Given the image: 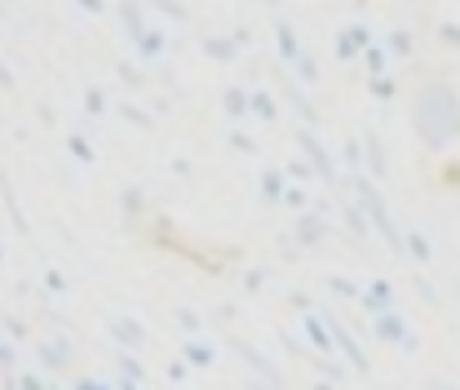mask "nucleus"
I'll use <instances>...</instances> for the list:
<instances>
[{
	"instance_id": "10",
	"label": "nucleus",
	"mask_w": 460,
	"mask_h": 390,
	"mask_svg": "<svg viewBox=\"0 0 460 390\" xmlns=\"http://www.w3.org/2000/svg\"><path fill=\"white\" fill-rule=\"evenodd\" d=\"M136 46H140V60H161V56H165V35H161V31H146Z\"/></svg>"
},
{
	"instance_id": "17",
	"label": "nucleus",
	"mask_w": 460,
	"mask_h": 390,
	"mask_svg": "<svg viewBox=\"0 0 460 390\" xmlns=\"http://www.w3.org/2000/svg\"><path fill=\"white\" fill-rule=\"evenodd\" d=\"M0 370H5V376H11V370H21V366H15V345L11 341H0Z\"/></svg>"
},
{
	"instance_id": "16",
	"label": "nucleus",
	"mask_w": 460,
	"mask_h": 390,
	"mask_svg": "<svg viewBox=\"0 0 460 390\" xmlns=\"http://www.w3.org/2000/svg\"><path fill=\"white\" fill-rule=\"evenodd\" d=\"M70 390H115L111 380H101V376H75L70 380Z\"/></svg>"
},
{
	"instance_id": "12",
	"label": "nucleus",
	"mask_w": 460,
	"mask_h": 390,
	"mask_svg": "<svg viewBox=\"0 0 460 390\" xmlns=\"http://www.w3.org/2000/svg\"><path fill=\"white\" fill-rule=\"evenodd\" d=\"M380 50H391L395 60H405V56H415V35H411V31H395V35H391V40H385Z\"/></svg>"
},
{
	"instance_id": "22",
	"label": "nucleus",
	"mask_w": 460,
	"mask_h": 390,
	"mask_svg": "<svg viewBox=\"0 0 460 390\" xmlns=\"http://www.w3.org/2000/svg\"><path fill=\"white\" fill-rule=\"evenodd\" d=\"M311 390H335V386H331V380H315V386H311Z\"/></svg>"
},
{
	"instance_id": "14",
	"label": "nucleus",
	"mask_w": 460,
	"mask_h": 390,
	"mask_svg": "<svg viewBox=\"0 0 460 390\" xmlns=\"http://www.w3.org/2000/svg\"><path fill=\"white\" fill-rule=\"evenodd\" d=\"M385 66H391V56H385L380 46H370V50H366V70H370V75L380 81V75H385Z\"/></svg>"
},
{
	"instance_id": "2",
	"label": "nucleus",
	"mask_w": 460,
	"mask_h": 390,
	"mask_svg": "<svg viewBox=\"0 0 460 390\" xmlns=\"http://www.w3.org/2000/svg\"><path fill=\"white\" fill-rule=\"evenodd\" d=\"M391 310H401L391 280H376V286L360 290V315H366V321H376V315H391Z\"/></svg>"
},
{
	"instance_id": "6",
	"label": "nucleus",
	"mask_w": 460,
	"mask_h": 390,
	"mask_svg": "<svg viewBox=\"0 0 460 390\" xmlns=\"http://www.w3.org/2000/svg\"><path fill=\"white\" fill-rule=\"evenodd\" d=\"M220 105H226V115H251V85H230Z\"/></svg>"
},
{
	"instance_id": "11",
	"label": "nucleus",
	"mask_w": 460,
	"mask_h": 390,
	"mask_svg": "<svg viewBox=\"0 0 460 390\" xmlns=\"http://www.w3.org/2000/svg\"><path fill=\"white\" fill-rule=\"evenodd\" d=\"M261 191H265V200H286L290 185H286V175H280V171H265L261 175Z\"/></svg>"
},
{
	"instance_id": "21",
	"label": "nucleus",
	"mask_w": 460,
	"mask_h": 390,
	"mask_svg": "<svg viewBox=\"0 0 460 390\" xmlns=\"http://www.w3.org/2000/svg\"><path fill=\"white\" fill-rule=\"evenodd\" d=\"M440 40H450V46H460V25H440Z\"/></svg>"
},
{
	"instance_id": "18",
	"label": "nucleus",
	"mask_w": 460,
	"mask_h": 390,
	"mask_svg": "<svg viewBox=\"0 0 460 390\" xmlns=\"http://www.w3.org/2000/svg\"><path fill=\"white\" fill-rule=\"evenodd\" d=\"M175 315H181V325H185V331H190V335H200V331H206V325H200V315H196V310H175Z\"/></svg>"
},
{
	"instance_id": "20",
	"label": "nucleus",
	"mask_w": 460,
	"mask_h": 390,
	"mask_svg": "<svg viewBox=\"0 0 460 390\" xmlns=\"http://www.w3.org/2000/svg\"><path fill=\"white\" fill-rule=\"evenodd\" d=\"M230 150H245V155H251V150H255V140H251V136H241V130H235V136H230Z\"/></svg>"
},
{
	"instance_id": "1",
	"label": "nucleus",
	"mask_w": 460,
	"mask_h": 390,
	"mask_svg": "<svg viewBox=\"0 0 460 390\" xmlns=\"http://www.w3.org/2000/svg\"><path fill=\"white\" fill-rule=\"evenodd\" d=\"M411 126L420 130V146L440 150L446 140L460 136V95L450 91V85H426V91H415Z\"/></svg>"
},
{
	"instance_id": "8",
	"label": "nucleus",
	"mask_w": 460,
	"mask_h": 390,
	"mask_svg": "<svg viewBox=\"0 0 460 390\" xmlns=\"http://www.w3.org/2000/svg\"><path fill=\"white\" fill-rule=\"evenodd\" d=\"M401 245H405V255H411L415 265H426V261H430V245H426V235H420V230H405Z\"/></svg>"
},
{
	"instance_id": "24",
	"label": "nucleus",
	"mask_w": 460,
	"mask_h": 390,
	"mask_svg": "<svg viewBox=\"0 0 460 390\" xmlns=\"http://www.w3.org/2000/svg\"><path fill=\"white\" fill-rule=\"evenodd\" d=\"M436 390H456V386H436Z\"/></svg>"
},
{
	"instance_id": "23",
	"label": "nucleus",
	"mask_w": 460,
	"mask_h": 390,
	"mask_svg": "<svg viewBox=\"0 0 460 390\" xmlns=\"http://www.w3.org/2000/svg\"><path fill=\"white\" fill-rule=\"evenodd\" d=\"M0 265H5V245H0Z\"/></svg>"
},
{
	"instance_id": "7",
	"label": "nucleus",
	"mask_w": 460,
	"mask_h": 390,
	"mask_svg": "<svg viewBox=\"0 0 460 390\" xmlns=\"http://www.w3.org/2000/svg\"><path fill=\"white\" fill-rule=\"evenodd\" d=\"M276 46H280V60H286V66H296V60H300V46H296V31H290L286 21L276 25Z\"/></svg>"
},
{
	"instance_id": "15",
	"label": "nucleus",
	"mask_w": 460,
	"mask_h": 390,
	"mask_svg": "<svg viewBox=\"0 0 460 390\" xmlns=\"http://www.w3.org/2000/svg\"><path fill=\"white\" fill-rule=\"evenodd\" d=\"M331 290H335V296H341V300H356V306H360V286H356V280H345V276H331Z\"/></svg>"
},
{
	"instance_id": "3",
	"label": "nucleus",
	"mask_w": 460,
	"mask_h": 390,
	"mask_svg": "<svg viewBox=\"0 0 460 390\" xmlns=\"http://www.w3.org/2000/svg\"><path fill=\"white\" fill-rule=\"evenodd\" d=\"M376 341H385V345H401V350H415V335H411V325H405V315L401 310H391V315H376Z\"/></svg>"
},
{
	"instance_id": "9",
	"label": "nucleus",
	"mask_w": 460,
	"mask_h": 390,
	"mask_svg": "<svg viewBox=\"0 0 460 390\" xmlns=\"http://www.w3.org/2000/svg\"><path fill=\"white\" fill-rule=\"evenodd\" d=\"M185 366L210 370V366H216V350H210V345H200V341H185Z\"/></svg>"
},
{
	"instance_id": "4",
	"label": "nucleus",
	"mask_w": 460,
	"mask_h": 390,
	"mask_svg": "<svg viewBox=\"0 0 460 390\" xmlns=\"http://www.w3.org/2000/svg\"><path fill=\"white\" fill-rule=\"evenodd\" d=\"M111 341L126 350V356H136V350H146V325L136 321V315H115L111 321Z\"/></svg>"
},
{
	"instance_id": "19",
	"label": "nucleus",
	"mask_w": 460,
	"mask_h": 390,
	"mask_svg": "<svg viewBox=\"0 0 460 390\" xmlns=\"http://www.w3.org/2000/svg\"><path fill=\"white\" fill-rule=\"evenodd\" d=\"M391 95H395V81H391V75H380V81H376V101H391Z\"/></svg>"
},
{
	"instance_id": "13",
	"label": "nucleus",
	"mask_w": 460,
	"mask_h": 390,
	"mask_svg": "<svg viewBox=\"0 0 460 390\" xmlns=\"http://www.w3.org/2000/svg\"><path fill=\"white\" fill-rule=\"evenodd\" d=\"M251 111L261 115V120H276V101H270V91H251Z\"/></svg>"
},
{
	"instance_id": "5",
	"label": "nucleus",
	"mask_w": 460,
	"mask_h": 390,
	"mask_svg": "<svg viewBox=\"0 0 460 390\" xmlns=\"http://www.w3.org/2000/svg\"><path fill=\"white\" fill-rule=\"evenodd\" d=\"M296 140H300V150H305V155H311V165H315V171H321L325 181H335V161H331V150H325L321 140L311 136V130H300Z\"/></svg>"
}]
</instances>
